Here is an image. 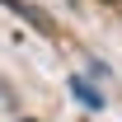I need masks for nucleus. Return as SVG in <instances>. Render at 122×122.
<instances>
[{"label":"nucleus","mask_w":122,"mask_h":122,"mask_svg":"<svg viewBox=\"0 0 122 122\" xmlns=\"http://www.w3.org/2000/svg\"><path fill=\"white\" fill-rule=\"evenodd\" d=\"M0 5H5V10H14V14H24V19H28V24H38V28H42V33H52V19H47L42 10H33L28 0H0Z\"/></svg>","instance_id":"f257e3e1"},{"label":"nucleus","mask_w":122,"mask_h":122,"mask_svg":"<svg viewBox=\"0 0 122 122\" xmlns=\"http://www.w3.org/2000/svg\"><path fill=\"white\" fill-rule=\"evenodd\" d=\"M71 94H75L80 103H89V108H103V94L94 89V85H89L85 75H71Z\"/></svg>","instance_id":"f03ea898"},{"label":"nucleus","mask_w":122,"mask_h":122,"mask_svg":"<svg viewBox=\"0 0 122 122\" xmlns=\"http://www.w3.org/2000/svg\"><path fill=\"white\" fill-rule=\"evenodd\" d=\"M113 5H122V0H113Z\"/></svg>","instance_id":"7ed1b4c3"},{"label":"nucleus","mask_w":122,"mask_h":122,"mask_svg":"<svg viewBox=\"0 0 122 122\" xmlns=\"http://www.w3.org/2000/svg\"><path fill=\"white\" fill-rule=\"evenodd\" d=\"M24 122H33V117H24Z\"/></svg>","instance_id":"20e7f679"}]
</instances>
